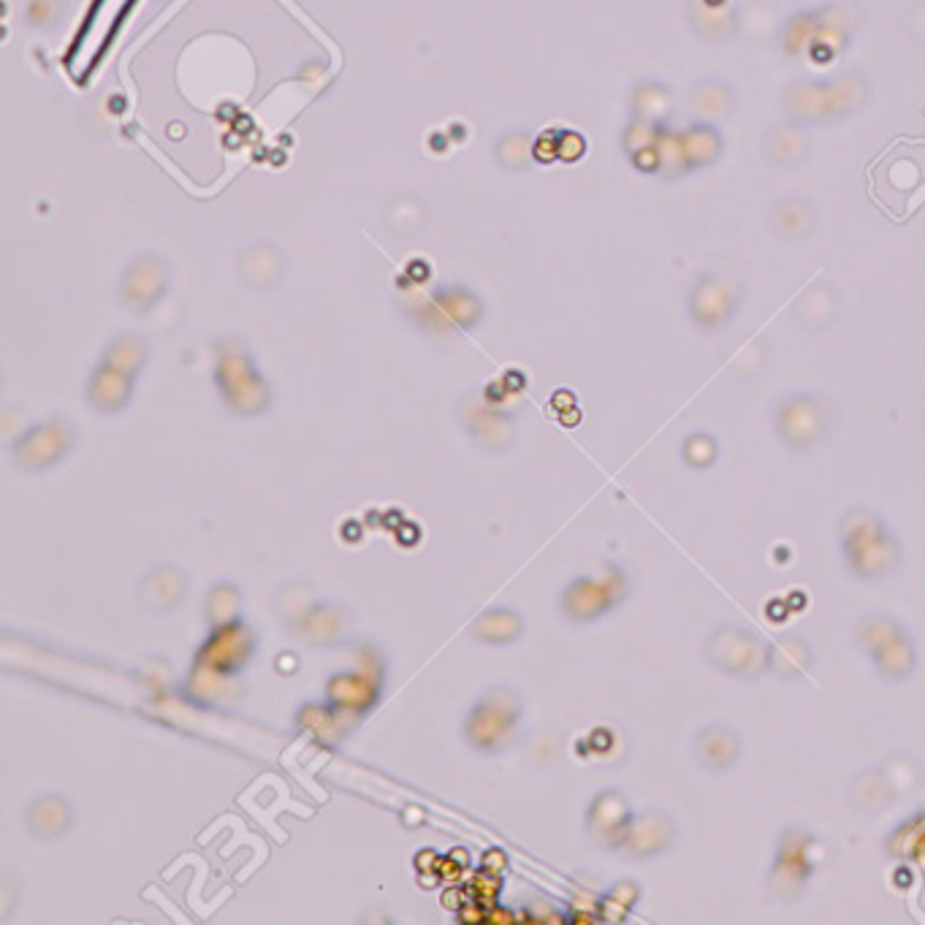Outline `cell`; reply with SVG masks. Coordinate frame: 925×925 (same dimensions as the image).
<instances>
[{
	"mask_svg": "<svg viewBox=\"0 0 925 925\" xmlns=\"http://www.w3.org/2000/svg\"><path fill=\"white\" fill-rule=\"evenodd\" d=\"M71 822H74V809H71V801L60 796L35 798L28 809V828L35 839L52 841L63 836Z\"/></svg>",
	"mask_w": 925,
	"mask_h": 925,
	"instance_id": "6da1fadb",
	"label": "cell"
},
{
	"mask_svg": "<svg viewBox=\"0 0 925 925\" xmlns=\"http://www.w3.org/2000/svg\"><path fill=\"white\" fill-rule=\"evenodd\" d=\"M185 597V575L177 568H158L144 579L142 600L149 611H172Z\"/></svg>",
	"mask_w": 925,
	"mask_h": 925,
	"instance_id": "7a4b0ae2",
	"label": "cell"
},
{
	"mask_svg": "<svg viewBox=\"0 0 925 925\" xmlns=\"http://www.w3.org/2000/svg\"><path fill=\"white\" fill-rule=\"evenodd\" d=\"M521 627L524 624L513 611L491 609L472 622V638L486 641V644H510L513 638H519Z\"/></svg>",
	"mask_w": 925,
	"mask_h": 925,
	"instance_id": "3957f363",
	"label": "cell"
}]
</instances>
